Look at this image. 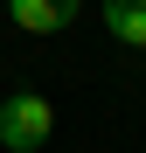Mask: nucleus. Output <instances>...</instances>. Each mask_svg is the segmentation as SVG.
<instances>
[{"mask_svg": "<svg viewBox=\"0 0 146 153\" xmlns=\"http://www.w3.org/2000/svg\"><path fill=\"white\" fill-rule=\"evenodd\" d=\"M49 132H56V105H49L42 91L0 97V146H7V153H42Z\"/></svg>", "mask_w": 146, "mask_h": 153, "instance_id": "obj_1", "label": "nucleus"}, {"mask_svg": "<svg viewBox=\"0 0 146 153\" xmlns=\"http://www.w3.org/2000/svg\"><path fill=\"white\" fill-rule=\"evenodd\" d=\"M7 14H14V28H28V35H56V28H70V21L84 14V0H7Z\"/></svg>", "mask_w": 146, "mask_h": 153, "instance_id": "obj_2", "label": "nucleus"}, {"mask_svg": "<svg viewBox=\"0 0 146 153\" xmlns=\"http://www.w3.org/2000/svg\"><path fill=\"white\" fill-rule=\"evenodd\" d=\"M104 28L125 42V49H146V7H132V0H104Z\"/></svg>", "mask_w": 146, "mask_h": 153, "instance_id": "obj_3", "label": "nucleus"}, {"mask_svg": "<svg viewBox=\"0 0 146 153\" xmlns=\"http://www.w3.org/2000/svg\"><path fill=\"white\" fill-rule=\"evenodd\" d=\"M132 7H146V0H132Z\"/></svg>", "mask_w": 146, "mask_h": 153, "instance_id": "obj_4", "label": "nucleus"}]
</instances>
